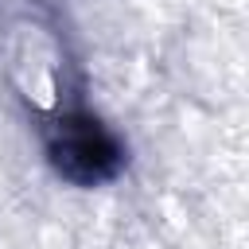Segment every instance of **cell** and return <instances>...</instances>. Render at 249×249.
<instances>
[{
	"instance_id": "obj_1",
	"label": "cell",
	"mask_w": 249,
	"mask_h": 249,
	"mask_svg": "<svg viewBox=\"0 0 249 249\" xmlns=\"http://www.w3.org/2000/svg\"><path fill=\"white\" fill-rule=\"evenodd\" d=\"M43 144H47V160H51L54 175L74 187H101L124 171L121 136L101 117H93L86 109L58 113L47 124Z\"/></svg>"
}]
</instances>
